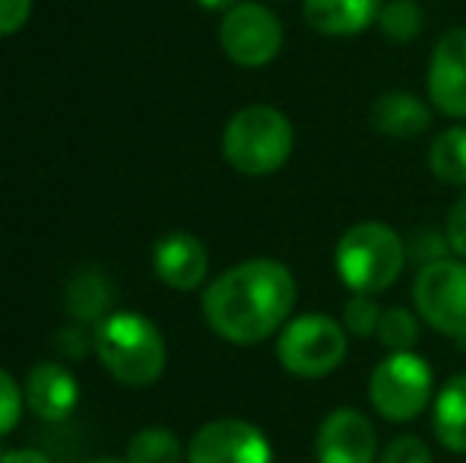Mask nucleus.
Instances as JSON below:
<instances>
[{
  "mask_svg": "<svg viewBox=\"0 0 466 463\" xmlns=\"http://www.w3.org/2000/svg\"><path fill=\"white\" fill-rule=\"evenodd\" d=\"M93 343L108 375L127 388H149L166 371L168 349L159 327L134 311H115L102 317Z\"/></svg>",
  "mask_w": 466,
  "mask_h": 463,
  "instance_id": "nucleus-3",
  "label": "nucleus"
},
{
  "mask_svg": "<svg viewBox=\"0 0 466 463\" xmlns=\"http://www.w3.org/2000/svg\"><path fill=\"white\" fill-rule=\"evenodd\" d=\"M86 347H89V340L80 327H64L61 334H57V352H61L64 358L80 362V358L86 356Z\"/></svg>",
  "mask_w": 466,
  "mask_h": 463,
  "instance_id": "nucleus-28",
  "label": "nucleus"
},
{
  "mask_svg": "<svg viewBox=\"0 0 466 463\" xmlns=\"http://www.w3.org/2000/svg\"><path fill=\"white\" fill-rule=\"evenodd\" d=\"M86 463H127V460H117V458H96V460H86Z\"/></svg>",
  "mask_w": 466,
  "mask_h": 463,
  "instance_id": "nucleus-31",
  "label": "nucleus"
},
{
  "mask_svg": "<svg viewBox=\"0 0 466 463\" xmlns=\"http://www.w3.org/2000/svg\"><path fill=\"white\" fill-rule=\"evenodd\" d=\"M0 463H51L42 451H32V448H19V451H6Z\"/></svg>",
  "mask_w": 466,
  "mask_h": 463,
  "instance_id": "nucleus-29",
  "label": "nucleus"
},
{
  "mask_svg": "<svg viewBox=\"0 0 466 463\" xmlns=\"http://www.w3.org/2000/svg\"><path fill=\"white\" fill-rule=\"evenodd\" d=\"M339 279L352 296H380L406 270V238L393 226L365 219L350 226L333 251Z\"/></svg>",
  "mask_w": 466,
  "mask_h": 463,
  "instance_id": "nucleus-2",
  "label": "nucleus"
},
{
  "mask_svg": "<svg viewBox=\"0 0 466 463\" xmlns=\"http://www.w3.org/2000/svg\"><path fill=\"white\" fill-rule=\"evenodd\" d=\"M369 400L374 413L387 422H412L435 403L431 365L416 352H390L371 371Z\"/></svg>",
  "mask_w": 466,
  "mask_h": 463,
  "instance_id": "nucleus-5",
  "label": "nucleus"
},
{
  "mask_svg": "<svg viewBox=\"0 0 466 463\" xmlns=\"http://www.w3.org/2000/svg\"><path fill=\"white\" fill-rule=\"evenodd\" d=\"M431 426L451 454H466V371L441 384L431 403Z\"/></svg>",
  "mask_w": 466,
  "mask_h": 463,
  "instance_id": "nucleus-16",
  "label": "nucleus"
},
{
  "mask_svg": "<svg viewBox=\"0 0 466 463\" xmlns=\"http://www.w3.org/2000/svg\"><path fill=\"white\" fill-rule=\"evenodd\" d=\"M295 146L292 121L273 106H245L222 130V156L241 175H273L289 162Z\"/></svg>",
  "mask_w": 466,
  "mask_h": 463,
  "instance_id": "nucleus-4",
  "label": "nucleus"
},
{
  "mask_svg": "<svg viewBox=\"0 0 466 463\" xmlns=\"http://www.w3.org/2000/svg\"><path fill=\"white\" fill-rule=\"evenodd\" d=\"M187 463H273V448L251 422L216 419L190 438Z\"/></svg>",
  "mask_w": 466,
  "mask_h": 463,
  "instance_id": "nucleus-9",
  "label": "nucleus"
},
{
  "mask_svg": "<svg viewBox=\"0 0 466 463\" xmlns=\"http://www.w3.org/2000/svg\"><path fill=\"white\" fill-rule=\"evenodd\" d=\"M429 172L441 185L466 187V124L441 130L429 143Z\"/></svg>",
  "mask_w": 466,
  "mask_h": 463,
  "instance_id": "nucleus-17",
  "label": "nucleus"
},
{
  "mask_svg": "<svg viewBox=\"0 0 466 463\" xmlns=\"http://www.w3.org/2000/svg\"><path fill=\"white\" fill-rule=\"evenodd\" d=\"M32 0H0V38L16 35L29 23Z\"/></svg>",
  "mask_w": 466,
  "mask_h": 463,
  "instance_id": "nucleus-27",
  "label": "nucleus"
},
{
  "mask_svg": "<svg viewBox=\"0 0 466 463\" xmlns=\"http://www.w3.org/2000/svg\"><path fill=\"white\" fill-rule=\"evenodd\" d=\"M299 298L295 277L277 257H251L228 267L203 292V317L216 337L258 347L286 327Z\"/></svg>",
  "mask_w": 466,
  "mask_h": 463,
  "instance_id": "nucleus-1",
  "label": "nucleus"
},
{
  "mask_svg": "<svg viewBox=\"0 0 466 463\" xmlns=\"http://www.w3.org/2000/svg\"><path fill=\"white\" fill-rule=\"evenodd\" d=\"M431 102H425L416 93H403V89H390L380 93L371 106V127L380 136L390 140H412L422 136L431 127Z\"/></svg>",
  "mask_w": 466,
  "mask_h": 463,
  "instance_id": "nucleus-15",
  "label": "nucleus"
},
{
  "mask_svg": "<svg viewBox=\"0 0 466 463\" xmlns=\"http://www.w3.org/2000/svg\"><path fill=\"white\" fill-rule=\"evenodd\" d=\"M153 267L156 277L178 292H194L203 286L209 270L207 247L200 238H194L190 232H168L166 238L156 241L153 251Z\"/></svg>",
  "mask_w": 466,
  "mask_h": 463,
  "instance_id": "nucleus-12",
  "label": "nucleus"
},
{
  "mask_svg": "<svg viewBox=\"0 0 466 463\" xmlns=\"http://www.w3.org/2000/svg\"><path fill=\"white\" fill-rule=\"evenodd\" d=\"M374 25L380 29V35L397 45L416 42L425 29V10L419 0H384Z\"/></svg>",
  "mask_w": 466,
  "mask_h": 463,
  "instance_id": "nucleus-19",
  "label": "nucleus"
},
{
  "mask_svg": "<svg viewBox=\"0 0 466 463\" xmlns=\"http://www.w3.org/2000/svg\"><path fill=\"white\" fill-rule=\"evenodd\" d=\"M314 458L318 463H378V428L362 409H333L314 435Z\"/></svg>",
  "mask_w": 466,
  "mask_h": 463,
  "instance_id": "nucleus-10",
  "label": "nucleus"
},
{
  "mask_svg": "<svg viewBox=\"0 0 466 463\" xmlns=\"http://www.w3.org/2000/svg\"><path fill=\"white\" fill-rule=\"evenodd\" d=\"M412 302L431 330L466 340V260L444 257L422 267L412 283Z\"/></svg>",
  "mask_w": 466,
  "mask_h": 463,
  "instance_id": "nucleus-7",
  "label": "nucleus"
},
{
  "mask_svg": "<svg viewBox=\"0 0 466 463\" xmlns=\"http://www.w3.org/2000/svg\"><path fill=\"white\" fill-rule=\"evenodd\" d=\"M378 463H435L431 448L416 435H397L390 445L380 451Z\"/></svg>",
  "mask_w": 466,
  "mask_h": 463,
  "instance_id": "nucleus-24",
  "label": "nucleus"
},
{
  "mask_svg": "<svg viewBox=\"0 0 466 463\" xmlns=\"http://www.w3.org/2000/svg\"><path fill=\"white\" fill-rule=\"evenodd\" d=\"M197 4H200L203 10H213V13H228L235 4H241V0H197Z\"/></svg>",
  "mask_w": 466,
  "mask_h": 463,
  "instance_id": "nucleus-30",
  "label": "nucleus"
},
{
  "mask_svg": "<svg viewBox=\"0 0 466 463\" xmlns=\"http://www.w3.org/2000/svg\"><path fill=\"white\" fill-rule=\"evenodd\" d=\"M378 343L387 352H410L419 343V311L403 305L384 308L378 324Z\"/></svg>",
  "mask_w": 466,
  "mask_h": 463,
  "instance_id": "nucleus-21",
  "label": "nucleus"
},
{
  "mask_svg": "<svg viewBox=\"0 0 466 463\" xmlns=\"http://www.w3.org/2000/svg\"><path fill=\"white\" fill-rule=\"evenodd\" d=\"M429 102L444 117H466V29L454 25L435 42L429 57Z\"/></svg>",
  "mask_w": 466,
  "mask_h": 463,
  "instance_id": "nucleus-11",
  "label": "nucleus"
},
{
  "mask_svg": "<svg viewBox=\"0 0 466 463\" xmlns=\"http://www.w3.org/2000/svg\"><path fill=\"white\" fill-rule=\"evenodd\" d=\"M444 257H454L444 229L419 226V229L406 238V260H410L416 270H422V267H429V264H438V260H444Z\"/></svg>",
  "mask_w": 466,
  "mask_h": 463,
  "instance_id": "nucleus-22",
  "label": "nucleus"
},
{
  "mask_svg": "<svg viewBox=\"0 0 466 463\" xmlns=\"http://www.w3.org/2000/svg\"><path fill=\"white\" fill-rule=\"evenodd\" d=\"M108 305H111V286L98 270H80L67 283V311L76 321L83 324L102 321V317H108L105 315Z\"/></svg>",
  "mask_w": 466,
  "mask_h": 463,
  "instance_id": "nucleus-18",
  "label": "nucleus"
},
{
  "mask_svg": "<svg viewBox=\"0 0 466 463\" xmlns=\"http://www.w3.org/2000/svg\"><path fill=\"white\" fill-rule=\"evenodd\" d=\"M23 403H25V397H23V390H19V384L13 381V375H6V371L0 368V438L16 428L19 416H23Z\"/></svg>",
  "mask_w": 466,
  "mask_h": 463,
  "instance_id": "nucleus-25",
  "label": "nucleus"
},
{
  "mask_svg": "<svg viewBox=\"0 0 466 463\" xmlns=\"http://www.w3.org/2000/svg\"><path fill=\"white\" fill-rule=\"evenodd\" d=\"M187 454L168 428H140L127 445V463H185Z\"/></svg>",
  "mask_w": 466,
  "mask_h": 463,
  "instance_id": "nucleus-20",
  "label": "nucleus"
},
{
  "mask_svg": "<svg viewBox=\"0 0 466 463\" xmlns=\"http://www.w3.org/2000/svg\"><path fill=\"white\" fill-rule=\"evenodd\" d=\"M444 235H448L454 257L466 260V191L454 200V206L448 210V219H444Z\"/></svg>",
  "mask_w": 466,
  "mask_h": 463,
  "instance_id": "nucleus-26",
  "label": "nucleus"
},
{
  "mask_svg": "<svg viewBox=\"0 0 466 463\" xmlns=\"http://www.w3.org/2000/svg\"><path fill=\"white\" fill-rule=\"evenodd\" d=\"M25 407L45 422H61L74 413L80 400V384L61 362H38L25 377Z\"/></svg>",
  "mask_w": 466,
  "mask_h": 463,
  "instance_id": "nucleus-13",
  "label": "nucleus"
},
{
  "mask_svg": "<svg viewBox=\"0 0 466 463\" xmlns=\"http://www.w3.org/2000/svg\"><path fill=\"white\" fill-rule=\"evenodd\" d=\"M350 334L330 315H301L277 337L279 365L295 377H327L343 365Z\"/></svg>",
  "mask_w": 466,
  "mask_h": 463,
  "instance_id": "nucleus-6",
  "label": "nucleus"
},
{
  "mask_svg": "<svg viewBox=\"0 0 466 463\" xmlns=\"http://www.w3.org/2000/svg\"><path fill=\"white\" fill-rule=\"evenodd\" d=\"M384 308L378 305L374 296H350L343 308V327L350 337H359V340H369V337H378V324Z\"/></svg>",
  "mask_w": 466,
  "mask_h": 463,
  "instance_id": "nucleus-23",
  "label": "nucleus"
},
{
  "mask_svg": "<svg viewBox=\"0 0 466 463\" xmlns=\"http://www.w3.org/2000/svg\"><path fill=\"white\" fill-rule=\"evenodd\" d=\"M286 32L279 16L264 4L241 0L228 13H222L219 23V45L226 57L238 67H267L279 57Z\"/></svg>",
  "mask_w": 466,
  "mask_h": 463,
  "instance_id": "nucleus-8",
  "label": "nucleus"
},
{
  "mask_svg": "<svg viewBox=\"0 0 466 463\" xmlns=\"http://www.w3.org/2000/svg\"><path fill=\"white\" fill-rule=\"evenodd\" d=\"M384 0H301V16L314 32L330 38H352L378 23Z\"/></svg>",
  "mask_w": 466,
  "mask_h": 463,
  "instance_id": "nucleus-14",
  "label": "nucleus"
}]
</instances>
